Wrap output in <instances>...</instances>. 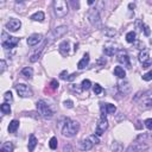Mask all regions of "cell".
Instances as JSON below:
<instances>
[{
  "instance_id": "2e32d148",
  "label": "cell",
  "mask_w": 152,
  "mask_h": 152,
  "mask_svg": "<svg viewBox=\"0 0 152 152\" xmlns=\"http://www.w3.org/2000/svg\"><path fill=\"white\" fill-rule=\"evenodd\" d=\"M58 50H59V52H61L63 56H66V55L69 53V50H70V43H69L68 40H63V42L59 44Z\"/></svg>"
},
{
  "instance_id": "52a82bcc",
  "label": "cell",
  "mask_w": 152,
  "mask_h": 152,
  "mask_svg": "<svg viewBox=\"0 0 152 152\" xmlns=\"http://www.w3.org/2000/svg\"><path fill=\"white\" fill-rule=\"evenodd\" d=\"M88 19H89V21L93 26H96V27L100 26L101 17H100V13H99L97 8H90V11L88 12Z\"/></svg>"
},
{
  "instance_id": "6da1fadb",
  "label": "cell",
  "mask_w": 152,
  "mask_h": 152,
  "mask_svg": "<svg viewBox=\"0 0 152 152\" xmlns=\"http://www.w3.org/2000/svg\"><path fill=\"white\" fill-rule=\"evenodd\" d=\"M80 131V124L71 119H65L64 125L62 127V134L66 138H72Z\"/></svg>"
},
{
  "instance_id": "f35d334b",
  "label": "cell",
  "mask_w": 152,
  "mask_h": 152,
  "mask_svg": "<svg viewBox=\"0 0 152 152\" xmlns=\"http://www.w3.org/2000/svg\"><path fill=\"white\" fill-rule=\"evenodd\" d=\"M141 28L144 30L145 36H150V28H148V26H147V25H142V27H141Z\"/></svg>"
},
{
  "instance_id": "5b68a950",
  "label": "cell",
  "mask_w": 152,
  "mask_h": 152,
  "mask_svg": "<svg viewBox=\"0 0 152 152\" xmlns=\"http://www.w3.org/2000/svg\"><path fill=\"white\" fill-rule=\"evenodd\" d=\"M139 106L142 109H150V108H152V90H148L146 93H142L141 100L139 102Z\"/></svg>"
},
{
  "instance_id": "f1b7e54d",
  "label": "cell",
  "mask_w": 152,
  "mask_h": 152,
  "mask_svg": "<svg viewBox=\"0 0 152 152\" xmlns=\"http://www.w3.org/2000/svg\"><path fill=\"white\" fill-rule=\"evenodd\" d=\"M57 144H58V141H57V138L56 137H52L50 139V141H49V146H50L51 150H56L57 148Z\"/></svg>"
},
{
  "instance_id": "7bdbcfd3",
  "label": "cell",
  "mask_w": 152,
  "mask_h": 152,
  "mask_svg": "<svg viewBox=\"0 0 152 152\" xmlns=\"http://www.w3.org/2000/svg\"><path fill=\"white\" fill-rule=\"evenodd\" d=\"M75 76H76V74H71V75L68 77V81H71V80H74V78H75Z\"/></svg>"
},
{
  "instance_id": "d4e9b609",
  "label": "cell",
  "mask_w": 152,
  "mask_h": 152,
  "mask_svg": "<svg viewBox=\"0 0 152 152\" xmlns=\"http://www.w3.org/2000/svg\"><path fill=\"white\" fill-rule=\"evenodd\" d=\"M114 74H115V76H118L119 78H125V76H126V71H125V69L121 68V66H115V68H114Z\"/></svg>"
},
{
  "instance_id": "3957f363",
  "label": "cell",
  "mask_w": 152,
  "mask_h": 152,
  "mask_svg": "<svg viewBox=\"0 0 152 152\" xmlns=\"http://www.w3.org/2000/svg\"><path fill=\"white\" fill-rule=\"evenodd\" d=\"M99 142H100L99 137H97L96 134H91V135H89L88 138L81 140V142H80V148H81L82 151H89V150L93 148L94 145H96V144H99Z\"/></svg>"
},
{
  "instance_id": "9c48e42d",
  "label": "cell",
  "mask_w": 152,
  "mask_h": 152,
  "mask_svg": "<svg viewBox=\"0 0 152 152\" xmlns=\"http://www.w3.org/2000/svg\"><path fill=\"white\" fill-rule=\"evenodd\" d=\"M20 27H21V21H20L19 19L11 18V19L6 23V28H7V31L15 32V31H18Z\"/></svg>"
},
{
  "instance_id": "d590c367",
  "label": "cell",
  "mask_w": 152,
  "mask_h": 152,
  "mask_svg": "<svg viewBox=\"0 0 152 152\" xmlns=\"http://www.w3.org/2000/svg\"><path fill=\"white\" fill-rule=\"evenodd\" d=\"M50 86H51V88H52L53 90L58 89V87H59V84H58V82H57L56 80H52V81H51V83H50Z\"/></svg>"
},
{
  "instance_id": "4316f807",
  "label": "cell",
  "mask_w": 152,
  "mask_h": 152,
  "mask_svg": "<svg viewBox=\"0 0 152 152\" xmlns=\"http://www.w3.org/2000/svg\"><path fill=\"white\" fill-rule=\"evenodd\" d=\"M90 86H91L90 80L86 78V80H83L82 83H81V89H82V90H88V89L90 88Z\"/></svg>"
},
{
  "instance_id": "8fae6325",
  "label": "cell",
  "mask_w": 152,
  "mask_h": 152,
  "mask_svg": "<svg viewBox=\"0 0 152 152\" xmlns=\"http://www.w3.org/2000/svg\"><path fill=\"white\" fill-rule=\"evenodd\" d=\"M43 40V34L40 33H33L27 38V44L30 46H36Z\"/></svg>"
},
{
  "instance_id": "7c38bea8",
  "label": "cell",
  "mask_w": 152,
  "mask_h": 152,
  "mask_svg": "<svg viewBox=\"0 0 152 152\" xmlns=\"http://www.w3.org/2000/svg\"><path fill=\"white\" fill-rule=\"evenodd\" d=\"M18 43H19V38H17V37H8L5 42H2V46L5 48V49H14L17 45H18Z\"/></svg>"
},
{
  "instance_id": "8992f818",
  "label": "cell",
  "mask_w": 152,
  "mask_h": 152,
  "mask_svg": "<svg viewBox=\"0 0 152 152\" xmlns=\"http://www.w3.org/2000/svg\"><path fill=\"white\" fill-rule=\"evenodd\" d=\"M15 90L18 93V95L20 97H30L32 96V89L27 86V84H24V83H18L15 84Z\"/></svg>"
},
{
  "instance_id": "7402d4cb",
  "label": "cell",
  "mask_w": 152,
  "mask_h": 152,
  "mask_svg": "<svg viewBox=\"0 0 152 152\" xmlns=\"http://www.w3.org/2000/svg\"><path fill=\"white\" fill-rule=\"evenodd\" d=\"M18 128H19V121L18 120H12L8 125V132L10 133H15Z\"/></svg>"
},
{
  "instance_id": "5bb4252c",
  "label": "cell",
  "mask_w": 152,
  "mask_h": 152,
  "mask_svg": "<svg viewBox=\"0 0 152 152\" xmlns=\"http://www.w3.org/2000/svg\"><path fill=\"white\" fill-rule=\"evenodd\" d=\"M119 91L121 93V94H128L129 93V90H131V84H129V82L128 81H126L125 78H124V81H120L119 82Z\"/></svg>"
},
{
  "instance_id": "60d3db41",
  "label": "cell",
  "mask_w": 152,
  "mask_h": 152,
  "mask_svg": "<svg viewBox=\"0 0 152 152\" xmlns=\"http://www.w3.org/2000/svg\"><path fill=\"white\" fill-rule=\"evenodd\" d=\"M151 64H152V62H151V61H148V62H146V63H144V64H142V68H144V69H146V68L151 66Z\"/></svg>"
},
{
  "instance_id": "74e56055",
  "label": "cell",
  "mask_w": 152,
  "mask_h": 152,
  "mask_svg": "<svg viewBox=\"0 0 152 152\" xmlns=\"http://www.w3.org/2000/svg\"><path fill=\"white\" fill-rule=\"evenodd\" d=\"M59 77L62 80H68V71L66 70H63L61 74H59Z\"/></svg>"
},
{
  "instance_id": "836d02e7",
  "label": "cell",
  "mask_w": 152,
  "mask_h": 152,
  "mask_svg": "<svg viewBox=\"0 0 152 152\" xmlns=\"http://www.w3.org/2000/svg\"><path fill=\"white\" fill-rule=\"evenodd\" d=\"M142 80H144V81H151V80H152V70H150V71H147L146 74H144V75H142Z\"/></svg>"
},
{
  "instance_id": "e575fe53",
  "label": "cell",
  "mask_w": 152,
  "mask_h": 152,
  "mask_svg": "<svg viewBox=\"0 0 152 152\" xmlns=\"http://www.w3.org/2000/svg\"><path fill=\"white\" fill-rule=\"evenodd\" d=\"M144 124H145V126H146V128H147V129L152 131V118L146 119V120L144 121Z\"/></svg>"
},
{
  "instance_id": "ac0fdd59",
  "label": "cell",
  "mask_w": 152,
  "mask_h": 152,
  "mask_svg": "<svg viewBox=\"0 0 152 152\" xmlns=\"http://www.w3.org/2000/svg\"><path fill=\"white\" fill-rule=\"evenodd\" d=\"M103 52L107 56H114L118 55V48H115L114 45H106L103 46Z\"/></svg>"
},
{
  "instance_id": "7a4b0ae2",
  "label": "cell",
  "mask_w": 152,
  "mask_h": 152,
  "mask_svg": "<svg viewBox=\"0 0 152 152\" xmlns=\"http://www.w3.org/2000/svg\"><path fill=\"white\" fill-rule=\"evenodd\" d=\"M69 11V6L66 4V1L64 0H55L53 1V12L58 18H63L64 15H66Z\"/></svg>"
},
{
  "instance_id": "4fadbf2b",
  "label": "cell",
  "mask_w": 152,
  "mask_h": 152,
  "mask_svg": "<svg viewBox=\"0 0 152 152\" xmlns=\"http://www.w3.org/2000/svg\"><path fill=\"white\" fill-rule=\"evenodd\" d=\"M101 112H102V115L114 114L116 112V107L112 103H101Z\"/></svg>"
},
{
  "instance_id": "ab89813d",
  "label": "cell",
  "mask_w": 152,
  "mask_h": 152,
  "mask_svg": "<svg viewBox=\"0 0 152 152\" xmlns=\"http://www.w3.org/2000/svg\"><path fill=\"white\" fill-rule=\"evenodd\" d=\"M0 63H1V71H0V72L2 74V72L5 71V69H6V62H5L4 59H1V62H0Z\"/></svg>"
},
{
  "instance_id": "8d00e7d4",
  "label": "cell",
  "mask_w": 152,
  "mask_h": 152,
  "mask_svg": "<svg viewBox=\"0 0 152 152\" xmlns=\"http://www.w3.org/2000/svg\"><path fill=\"white\" fill-rule=\"evenodd\" d=\"M64 107H66V108H72L74 107V102L71 101V100H66V101H64Z\"/></svg>"
},
{
  "instance_id": "1f68e13d",
  "label": "cell",
  "mask_w": 152,
  "mask_h": 152,
  "mask_svg": "<svg viewBox=\"0 0 152 152\" xmlns=\"http://www.w3.org/2000/svg\"><path fill=\"white\" fill-rule=\"evenodd\" d=\"M103 32H104V34H106L107 37H114V36L116 34V31H115L114 28H110V27L106 28V31H103Z\"/></svg>"
},
{
  "instance_id": "277c9868",
  "label": "cell",
  "mask_w": 152,
  "mask_h": 152,
  "mask_svg": "<svg viewBox=\"0 0 152 152\" xmlns=\"http://www.w3.org/2000/svg\"><path fill=\"white\" fill-rule=\"evenodd\" d=\"M36 106H37V110H38V113H39L43 118H45V119H50V118H52L53 112L51 110V108L49 107V104H48L44 100H38L37 103H36Z\"/></svg>"
},
{
  "instance_id": "9a60e30c",
  "label": "cell",
  "mask_w": 152,
  "mask_h": 152,
  "mask_svg": "<svg viewBox=\"0 0 152 152\" xmlns=\"http://www.w3.org/2000/svg\"><path fill=\"white\" fill-rule=\"evenodd\" d=\"M68 32V27L65 26V25H63V26H58V27H56L53 31H52V37L53 38H58V37H62L64 33H66Z\"/></svg>"
},
{
  "instance_id": "f546056e",
  "label": "cell",
  "mask_w": 152,
  "mask_h": 152,
  "mask_svg": "<svg viewBox=\"0 0 152 152\" xmlns=\"http://www.w3.org/2000/svg\"><path fill=\"white\" fill-rule=\"evenodd\" d=\"M93 91H94L95 95H99V94H101V93L103 91V89H102V87H101L99 83H95L94 87H93Z\"/></svg>"
},
{
  "instance_id": "4dcf8cb0",
  "label": "cell",
  "mask_w": 152,
  "mask_h": 152,
  "mask_svg": "<svg viewBox=\"0 0 152 152\" xmlns=\"http://www.w3.org/2000/svg\"><path fill=\"white\" fill-rule=\"evenodd\" d=\"M40 56H42V51H39V52H36V53H33L31 57H30V62H32V63H34V62H37V61H39V58H40Z\"/></svg>"
},
{
  "instance_id": "d6986e66",
  "label": "cell",
  "mask_w": 152,
  "mask_h": 152,
  "mask_svg": "<svg viewBox=\"0 0 152 152\" xmlns=\"http://www.w3.org/2000/svg\"><path fill=\"white\" fill-rule=\"evenodd\" d=\"M89 59H90V58H89V53H84L83 58L77 63V68H78V69H81V70H82V69H84V68L89 64Z\"/></svg>"
},
{
  "instance_id": "44dd1931",
  "label": "cell",
  "mask_w": 152,
  "mask_h": 152,
  "mask_svg": "<svg viewBox=\"0 0 152 152\" xmlns=\"http://www.w3.org/2000/svg\"><path fill=\"white\" fill-rule=\"evenodd\" d=\"M21 75L24 76V77H26V78H32V76H33V69L31 68V66H25L23 70H21Z\"/></svg>"
},
{
  "instance_id": "ba28073f",
  "label": "cell",
  "mask_w": 152,
  "mask_h": 152,
  "mask_svg": "<svg viewBox=\"0 0 152 152\" xmlns=\"http://www.w3.org/2000/svg\"><path fill=\"white\" fill-rule=\"evenodd\" d=\"M108 128V120L106 118V115H101L100 120L97 121V125H96V129H95V134L97 137L102 135L104 133V131Z\"/></svg>"
},
{
  "instance_id": "ee69618b",
  "label": "cell",
  "mask_w": 152,
  "mask_h": 152,
  "mask_svg": "<svg viewBox=\"0 0 152 152\" xmlns=\"http://www.w3.org/2000/svg\"><path fill=\"white\" fill-rule=\"evenodd\" d=\"M88 4H89V5H93V4H94V1H93V0H89V1H88Z\"/></svg>"
},
{
  "instance_id": "83f0119b",
  "label": "cell",
  "mask_w": 152,
  "mask_h": 152,
  "mask_svg": "<svg viewBox=\"0 0 152 152\" xmlns=\"http://www.w3.org/2000/svg\"><path fill=\"white\" fill-rule=\"evenodd\" d=\"M0 109H1L2 114H10V113H11V107H10V104L6 103V102L0 106Z\"/></svg>"
},
{
  "instance_id": "484cf974",
  "label": "cell",
  "mask_w": 152,
  "mask_h": 152,
  "mask_svg": "<svg viewBox=\"0 0 152 152\" xmlns=\"http://www.w3.org/2000/svg\"><path fill=\"white\" fill-rule=\"evenodd\" d=\"M135 39H137V33L134 31H129L126 34V40L128 43H135Z\"/></svg>"
},
{
  "instance_id": "d6a6232c",
  "label": "cell",
  "mask_w": 152,
  "mask_h": 152,
  "mask_svg": "<svg viewBox=\"0 0 152 152\" xmlns=\"http://www.w3.org/2000/svg\"><path fill=\"white\" fill-rule=\"evenodd\" d=\"M4 100H5L6 102H11V101L13 100V96H12V93H11V91H6V93L4 94Z\"/></svg>"
},
{
  "instance_id": "ffe728a7",
  "label": "cell",
  "mask_w": 152,
  "mask_h": 152,
  "mask_svg": "<svg viewBox=\"0 0 152 152\" xmlns=\"http://www.w3.org/2000/svg\"><path fill=\"white\" fill-rule=\"evenodd\" d=\"M30 19L33 20V21H43V20L45 19V14H44V12L38 11V12L33 13V14L30 17Z\"/></svg>"
},
{
  "instance_id": "603a6c76",
  "label": "cell",
  "mask_w": 152,
  "mask_h": 152,
  "mask_svg": "<svg viewBox=\"0 0 152 152\" xmlns=\"http://www.w3.org/2000/svg\"><path fill=\"white\" fill-rule=\"evenodd\" d=\"M37 142H38V140H37V138L34 137V134H31V135H30V139H28V151L32 152V151L34 150Z\"/></svg>"
},
{
  "instance_id": "cb8c5ba5",
  "label": "cell",
  "mask_w": 152,
  "mask_h": 152,
  "mask_svg": "<svg viewBox=\"0 0 152 152\" xmlns=\"http://www.w3.org/2000/svg\"><path fill=\"white\" fill-rule=\"evenodd\" d=\"M0 152H13V144L11 141L4 142L0 148Z\"/></svg>"
},
{
  "instance_id": "30bf717a",
  "label": "cell",
  "mask_w": 152,
  "mask_h": 152,
  "mask_svg": "<svg viewBox=\"0 0 152 152\" xmlns=\"http://www.w3.org/2000/svg\"><path fill=\"white\" fill-rule=\"evenodd\" d=\"M116 59H118V62L119 63H121V64H124V66H126V68H131V61H129V57H128V55L125 52V51H120V52H118V55H116Z\"/></svg>"
},
{
  "instance_id": "b9f144b4",
  "label": "cell",
  "mask_w": 152,
  "mask_h": 152,
  "mask_svg": "<svg viewBox=\"0 0 152 152\" xmlns=\"http://www.w3.org/2000/svg\"><path fill=\"white\" fill-rule=\"evenodd\" d=\"M71 5H72L75 8H78V6H80V4H78L77 1H76V2H75V1H71Z\"/></svg>"
},
{
  "instance_id": "e0dca14e",
  "label": "cell",
  "mask_w": 152,
  "mask_h": 152,
  "mask_svg": "<svg viewBox=\"0 0 152 152\" xmlns=\"http://www.w3.org/2000/svg\"><path fill=\"white\" fill-rule=\"evenodd\" d=\"M138 59H139V62L140 63H146V62H148L150 61V52H148V50L147 49H144V50H141L140 52H139V55H138Z\"/></svg>"
}]
</instances>
